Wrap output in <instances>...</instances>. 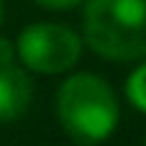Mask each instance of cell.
Instances as JSON below:
<instances>
[{
  "label": "cell",
  "instance_id": "1",
  "mask_svg": "<svg viewBox=\"0 0 146 146\" xmlns=\"http://www.w3.org/2000/svg\"><path fill=\"white\" fill-rule=\"evenodd\" d=\"M56 118L74 141L100 144L118 126V98L100 74L74 72L56 90Z\"/></svg>",
  "mask_w": 146,
  "mask_h": 146
},
{
  "label": "cell",
  "instance_id": "2",
  "mask_svg": "<svg viewBox=\"0 0 146 146\" xmlns=\"http://www.w3.org/2000/svg\"><path fill=\"white\" fill-rule=\"evenodd\" d=\"M82 41L103 59L146 56V0H82Z\"/></svg>",
  "mask_w": 146,
  "mask_h": 146
},
{
  "label": "cell",
  "instance_id": "3",
  "mask_svg": "<svg viewBox=\"0 0 146 146\" xmlns=\"http://www.w3.org/2000/svg\"><path fill=\"white\" fill-rule=\"evenodd\" d=\"M15 56L36 74H64L82 56V38L64 23H31L15 38Z\"/></svg>",
  "mask_w": 146,
  "mask_h": 146
},
{
  "label": "cell",
  "instance_id": "4",
  "mask_svg": "<svg viewBox=\"0 0 146 146\" xmlns=\"http://www.w3.org/2000/svg\"><path fill=\"white\" fill-rule=\"evenodd\" d=\"M33 100V82L26 69L0 67V123L18 121Z\"/></svg>",
  "mask_w": 146,
  "mask_h": 146
},
{
  "label": "cell",
  "instance_id": "5",
  "mask_svg": "<svg viewBox=\"0 0 146 146\" xmlns=\"http://www.w3.org/2000/svg\"><path fill=\"white\" fill-rule=\"evenodd\" d=\"M126 98L136 110L146 113V62H141L126 80Z\"/></svg>",
  "mask_w": 146,
  "mask_h": 146
},
{
  "label": "cell",
  "instance_id": "6",
  "mask_svg": "<svg viewBox=\"0 0 146 146\" xmlns=\"http://www.w3.org/2000/svg\"><path fill=\"white\" fill-rule=\"evenodd\" d=\"M15 44L10 41V38H5V36H0V67H10V64H15Z\"/></svg>",
  "mask_w": 146,
  "mask_h": 146
},
{
  "label": "cell",
  "instance_id": "7",
  "mask_svg": "<svg viewBox=\"0 0 146 146\" xmlns=\"http://www.w3.org/2000/svg\"><path fill=\"white\" fill-rule=\"evenodd\" d=\"M36 5H41V8H46V10H56V13H62V10H72V8H77L82 0H33Z\"/></svg>",
  "mask_w": 146,
  "mask_h": 146
},
{
  "label": "cell",
  "instance_id": "8",
  "mask_svg": "<svg viewBox=\"0 0 146 146\" xmlns=\"http://www.w3.org/2000/svg\"><path fill=\"white\" fill-rule=\"evenodd\" d=\"M3 18H5V5H3V0H0V26H3Z\"/></svg>",
  "mask_w": 146,
  "mask_h": 146
},
{
  "label": "cell",
  "instance_id": "9",
  "mask_svg": "<svg viewBox=\"0 0 146 146\" xmlns=\"http://www.w3.org/2000/svg\"><path fill=\"white\" fill-rule=\"evenodd\" d=\"M144 146H146V141H144Z\"/></svg>",
  "mask_w": 146,
  "mask_h": 146
}]
</instances>
